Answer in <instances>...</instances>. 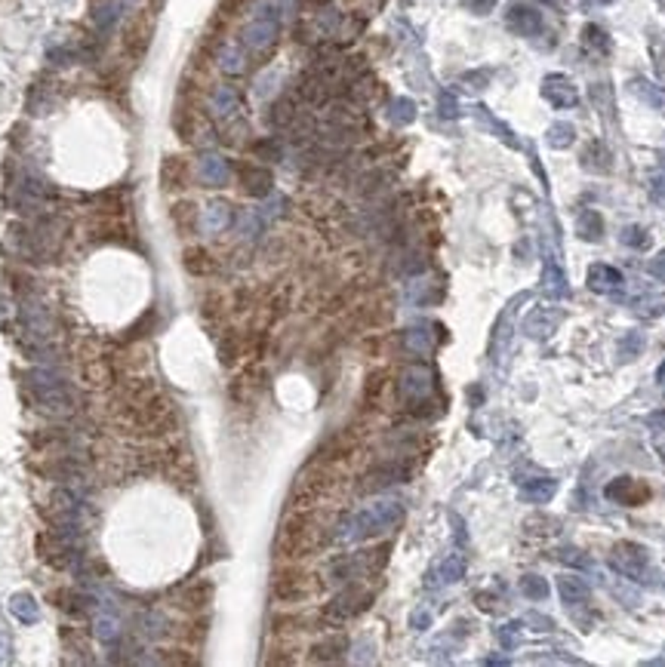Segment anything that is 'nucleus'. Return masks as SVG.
Listing matches in <instances>:
<instances>
[{
	"label": "nucleus",
	"instance_id": "21",
	"mask_svg": "<svg viewBox=\"0 0 665 667\" xmlns=\"http://www.w3.org/2000/svg\"><path fill=\"white\" fill-rule=\"evenodd\" d=\"M585 43H589V46H597L601 52H607V50H610L607 34H604V31L597 28V25H589V28H585Z\"/></svg>",
	"mask_w": 665,
	"mask_h": 667
},
{
	"label": "nucleus",
	"instance_id": "4",
	"mask_svg": "<svg viewBox=\"0 0 665 667\" xmlns=\"http://www.w3.org/2000/svg\"><path fill=\"white\" fill-rule=\"evenodd\" d=\"M185 271H188V274H194V277H209V274L219 271V262L213 259L209 249L191 246V249H185Z\"/></svg>",
	"mask_w": 665,
	"mask_h": 667
},
{
	"label": "nucleus",
	"instance_id": "3",
	"mask_svg": "<svg viewBox=\"0 0 665 667\" xmlns=\"http://www.w3.org/2000/svg\"><path fill=\"white\" fill-rule=\"evenodd\" d=\"M370 600H373L370 591H364L360 584H348L345 591H342L333 603H327V609L320 612V624H330V627L345 624L348 618L360 615V612L370 606Z\"/></svg>",
	"mask_w": 665,
	"mask_h": 667
},
{
	"label": "nucleus",
	"instance_id": "7",
	"mask_svg": "<svg viewBox=\"0 0 665 667\" xmlns=\"http://www.w3.org/2000/svg\"><path fill=\"white\" fill-rule=\"evenodd\" d=\"M607 495L610 498H619V501H625V505H637V501H644L647 498V486L644 483H637V480H631V477H622L619 483H613L607 489Z\"/></svg>",
	"mask_w": 665,
	"mask_h": 667
},
{
	"label": "nucleus",
	"instance_id": "6",
	"mask_svg": "<svg viewBox=\"0 0 665 667\" xmlns=\"http://www.w3.org/2000/svg\"><path fill=\"white\" fill-rule=\"evenodd\" d=\"M542 92L551 98V102L557 105V108H567V105H576V89H573L570 81H564L561 74H551L549 81H545Z\"/></svg>",
	"mask_w": 665,
	"mask_h": 667
},
{
	"label": "nucleus",
	"instance_id": "15",
	"mask_svg": "<svg viewBox=\"0 0 665 667\" xmlns=\"http://www.w3.org/2000/svg\"><path fill=\"white\" fill-rule=\"evenodd\" d=\"M145 46H148V31H142V25H133V28L127 31V37H123V50H127L133 59H139L145 52Z\"/></svg>",
	"mask_w": 665,
	"mask_h": 667
},
{
	"label": "nucleus",
	"instance_id": "12",
	"mask_svg": "<svg viewBox=\"0 0 665 667\" xmlns=\"http://www.w3.org/2000/svg\"><path fill=\"white\" fill-rule=\"evenodd\" d=\"M170 219H173V224L182 231V234H188V231H194V224H197V207L188 200L176 203V207L170 209Z\"/></svg>",
	"mask_w": 665,
	"mask_h": 667
},
{
	"label": "nucleus",
	"instance_id": "13",
	"mask_svg": "<svg viewBox=\"0 0 665 667\" xmlns=\"http://www.w3.org/2000/svg\"><path fill=\"white\" fill-rule=\"evenodd\" d=\"M10 612L19 618V622H34L37 618V603L28 597V593H16L10 600Z\"/></svg>",
	"mask_w": 665,
	"mask_h": 667
},
{
	"label": "nucleus",
	"instance_id": "9",
	"mask_svg": "<svg viewBox=\"0 0 665 667\" xmlns=\"http://www.w3.org/2000/svg\"><path fill=\"white\" fill-rule=\"evenodd\" d=\"M209 597H213V584H209V581H194V584H188L185 591H182L179 600H182L185 609L194 612V609H203V606L209 603Z\"/></svg>",
	"mask_w": 665,
	"mask_h": 667
},
{
	"label": "nucleus",
	"instance_id": "14",
	"mask_svg": "<svg viewBox=\"0 0 665 667\" xmlns=\"http://www.w3.org/2000/svg\"><path fill=\"white\" fill-rule=\"evenodd\" d=\"M62 603H59V609H65L68 612L71 618H81V615H87V597H81V593H74V591H62V593H56Z\"/></svg>",
	"mask_w": 665,
	"mask_h": 667
},
{
	"label": "nucleus",
	"instance_id": "24",
	"mask_svg": "<svg viewBox=\"0 0 665 667\" xmlns=\"http://www.w3.org/2000/svg\"><path fill=\"white\" fill-rule=\"evenodd\" d=\"M478 600H480V609H487V612L496 609V606H493V597H490V593H478Z\"/></svg>",
	"mask_w": 665,
	"mask_h": 667
},
{
	"label": "nucleus",
	"instance_id": "18",
	"mask_svg": "<svg viewBox=\"0 0 665 667\" xmlns=\"http://www.w3.org/2000/svg\"><path fill=\"white\" fill-rule=\"evenodd\" d=\"M561 593H564V600H567V606L585 600V587L579 584L576 578H561Z\"/></svg>",
	"mask_w": 665,
	"mask_h": 667
},
{
	"label": "nucleus",
	"instance_id": "2",
	"mask_svg": "<svg viewBox=\"0 0 665 667\" xmlns=\"http://www.w3.org/2000/svg\"><path fill=\"white\" fill-rule=\"evenodd\" d=\"M324 587V581H318V575L299 569V566H284L278 569V575L272 581V593L280 603H302V600H311L314 593Z\"/></svg>",
	"mask_w": 665,
	"mask_h": 667
},
{
	"label": "nucleus",
	"instance_id": "22",
	"mask_svg": "<svg viewBox=\"0 0 665 667\" xmlns=\"http://www.w3.org/2000/svg\"><path fill=\"white\" fill-rule=\"evenodd\" d=\"M203 173H207V176H203L207 182H216V184L225 182V167H222L216 157H207V163H203Z\"/></svg>",
	"mask_w": 665,
	"mask_h": 667
},
{
	"label": "nucleus",
	"instance_id": "23",
	"mask_svg": "<svg viewBox=\"0 0 665 667\" xmlns=\"http://www.w3.org/2000/svg\"><path fill=\"white\" fill-rule=\"evenodd\" d=\"M96 633H99L102 639H111V637H114V618H99Z\"/></svg>",
	"mask_w": 665,
	"mask_h": 667
},
{
	"label": "nucleus",
	"instance_id": "1",
	"mask_svg": "<svg viewBox=\"0 0 665 667\" xmlns=\"http://www.w3.org/2000/svg\"><path fill=\"white\" fill-rule=\"evenodd\" d=\"M327 544V532L320 517L311 511V507H302L299 514L284 523V529L278 532V541H274V553L278 560H287V563H296V560L308 557V553L320 551Z\"/></svg>",
	"mask_w": 665,
	"mask_h": 667
},
{
	"label": "nucleus",
	"instance_id": "16",
	"mask_svg": "<svg viewBox=\"0 0 665 667\" xmlns=\"http://www.w3.org/2000/svg\"><path fill=\"white\" fill-rule=\"evenodd\" d=\"M385 379H388L385 369H376V372H370V379H367V385H364V400L367 403H376L382 397V391H385Z\"/></svg>",
	"mask_w": 665,
	"mask_h": 667
},
{
	"label": "nucleus",
	"instance_id": "17",
	"mask_svg": "<svg viewBox=\"0 0 665 667\" xmlns=\"http://www.w3.org/2000/svg\"><path fill=\"white\" fill-rule=\"evenodd\" d=\"M579 234H582L585 240H597V237H601V215L585 213L582 219H579Z\"/></svg>",
	"mask_w": 665,
	"mask_h": 667
},
{
	"label": "nucleus",
	"instance_id": "8",
	"mask_svg": "<svg viewBox=\"0 0 665 667\" xmlns=\"http://www.w3.org/2000/svg\"><path fill=\"white\" fill-rule=\"evenodd\" d=\"M241 182H243V188L256 197H262L268 188H272V176H268V169H262V167H241Z\"/></svg>",
	"mask_w": 665,
	"mask_h": 667
},
{
	"label": "nucleus",
	"instance_id": "5",
	"mask_svg": "<svg viewBox=\"0 0 665 667\" xmlns=\"http://www.w3.org/2000/svg\"><path fill=\"white\" fill-rule=\"evenodd\" d=\"M345 652H348V639L339 637V633H333V637H327V639H320V643L311 646V661L330 664V661H339Z\"/></svg>",
	"mask_w": 665,
	"mask_h": 667
},
{
	"label": "nucleus",
	"instance_id": "20",
	"mask_svg": "<svg viewBox=\"0 0 665 667\" xmlns=\"http://www.w3.org/2000/svg\"><path fill=\"white\" fill-rule=\"evenodd\" d=\"M219 354H222V363H228V366H232L234 357H241V339H238V335H228V339H222Z\"/></svg>",
	"mask_w": 665,
	"mask_h": 667
},
{
	"label": "nucleus",
	"instance_id": "19",
	"mask_svg": "<svg viewBox=\"0 0 665 667\" xmlns=\"http://www.w3.org/2000/svg\"><path fill=\"white\" fill-rule=\"evenodd\" d=\"M521 591L526 593V597L539 600V597H545V593H549V584H545L542 578H536V575H526V578L521 581Z\"/></svg>",
	"mask_w": 665,
	"mask_h": 667
},
{
	"label": "nucleus",
	"instance_id": "11",
	"mask_svg": "<svg viewBox=\"0 0 665 667\" xmlns=\"http://www.w3.org/2000/svg\"><path fill=\"white\" fill-rule=\"evenodd\" d=\"M509 25L515 31H521V34H533L539 28V12L530 10V6H515L509 12Z\"/></svg>",
	"mask_w": 665,
	"mask_h": 667
},
{
	"label": "nucleus",
	"instance_id": "25",
	"mask_svg": "<svg viewBox=\"0 0 665 667\" xmlns=\"http://www.w3.org/2000/svg\"><path fill=\"white\" fill-rule=\"evenodd\" d=\"M490 3H493V0H475V12H487V10H490Z\"/></svg>",
	"mask_w": 665,
	"mask_h": 667
},
{
	"label": "nucleus",
	"instance_id": "10",
	"mask_svg": "<svg viewBox=\"0 0 665 667\" xmlns=\"http://www.w3.org/2000/svg\"><path fill=\"white\" fill-rule=\"evenodd\" d=\"M161 176H163V188H170V191L182 188V184H185V176H188V163L182 160V157H167Z\"/></svg>",
	"mask_w": 665,
	"mask_h": 667
}]
</instances>
